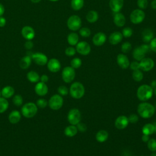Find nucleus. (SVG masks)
I'll list each match as a JSON object with an SVG mask.
<instances>
[{"label":"nucleus","instance_id":"f257e3e1","mask_svg":"<svg viewBox=\"0 0 156 156\" xmlns=\"http://www.w3.org/2000/svg\"><path fill=\"white\" fill-rule=\"evenodd\" d=\"M155 108L151 103L143 102L140 103L137 107L138 114L143 118H150L155 113Z\"/></svg>","mask_w":156,"mask_h":156},{"label":"nucleus","instance_id":"f03ea898","mask_svg":"<svg viewBox=\"0 0 156 156\" xmlns=\"http://www.w3.org/2000/svg\"><path fill=\"white\" fill-rule=\"evenodd\" d=\"M153 93L154 89L150 85L143 84L138 88L136 96L140 101L146 102L152 98Z\"/></svg>","mask_w":156,"mask_h":156},{"label":"nucleus","instance_id":"7ed1b4c3","mask_svg":"<svg viewBox=\"0 0 156 156\" xmlns=\"http://www.w3.org/2000/svg\"><path fill=\"white\" fill-rule=\"evenodd\" d=\"M69 91L72 98L78 99L83 96L85 94V88L80 82H75L70 86Z\"/></svg>","mask_w":156,"mask_h":156},{"label":"nucleus","instance_id":"20e7f679","mask_svg":"<svg viewBox=\"0 0 156 156\" xmlns=\"http://www.w3.org/2000/svg\"><path fill=\"white\" fill-rule=\"evenodd\" d=\"M21 114L27 118H33L38 112V107L34 102H27L21 107Z\"/></svg>","mask_w":156,"mask_h":156},{"label":"nucleus","instance_id":"39448f33","mask_svg":"<svg viewBox=\"0 0 156 156\" xmlns=\"http://www.w3.org/2000/svg\"><path fill=\"white\" fill-rule=\"evenodd\" d=\"M63 104V99L62 96L55 94L52 96L49 101L48 105L51 109L53 110H58L62 108Z\"/></svg>","mask_w":156,"mask_h":156},{"label":"nucleus","instance_id":"423d86ee","mask_svg":"<svg viewBox=\"0 0 156 156\" xmlns=\"http://www.w3.org/2000/svg\"><path fill=\"white\" fill-rule=\"evenodd\" d=\"M82 25L81 18L76 15L69 16L67 20V26L68 29L73 31H76L80 29Z\"/></svg>","mask_w":156,"mask_h":156},{"label":"nucleus","instance_id":"0eeeda50","mask_svg":"<svg viewBox=\"0 0 156 156\" xmlns=\"http://www.w3.org/2000/svg\"><path fill=\"white\" fill-rule=\"evenodd\" d=\"M67 119L70 124L76 126L79 122H80V119H81L80 112L77 108H76L71 109L68 112Z\"/></svg>","mask_w":156,"mask_h":156},{"label":"nucleus","instance_id":"6e6552de","mask_svg":"<svg viewBox=\"0 0 156 156\" xmlns=\"http://www.w3.org/2000/svg\"><path fill=\"white\" fill-rule=\"evenodd\" d=\"M75 76L74 69L71 66L65 67L62 71V78L65 83H71L74 79Z\"/></svg>","mask_w":156,"mask_h":156},{"label":"nucleus","instance_id":"1a4fd4ad","mask_svg":"<svg viewBox=\"0 0 156 156\" xmlns=\"http://www.w3.org/2000/svg\"><path fill=\"white\" fill-rule=\"evenodd\" d=\"M145 18V13L140 9L133 10L130 15V21L134 24H138L143 21Z\"/></svg>","mask_w":156,"mask_h":156},{"label":"nucleus","instance_id":"9d476101","mask_svg":"<svg viewBox=\"0 0 156 156\" xmlns=\"http://www.w3.org/2000/svg\"><path fill=\"white\" fill-rule=\"evenodd\" d=\"M76 50L80 55H87L90 53L91 46L87 41H82L76 44Z\"/></svg>","mask_w":156,"mask_h":156},{"label":"nucleus","instance_id":"9b49d317","mask_svg":"<svg viewBox=\"0 0 156 156\" xmlns=\"http://www.w3.org/2000/svg\"><path fill=\"white\" fill-rule=\"evenodd\" d=\"M154 67V60L148 57L143 58L140 61V69H141L145 72L149 71Z\"/></svg>","mask_w":156,"mask_h":156},{"label":"nucleus","instance_id":"f8f14e48","mask_svg":"<svg viewBox=\"0 0 156 156\" xmlns=\"http://www.w3.org/2000/svg\"><path fill=\"white\" fill-rule=\"evenodd\" d=\"M32 60L38 65L44 66L47 64L48 59L47 56L41 52H36L32 55Z\"/></svg>","mask_w":156,"mask_h":156},{"label":"nucleus","instance_id":"ddd939ff","mask_svg":"<svg viewBox=\"0 0 156 156\" xmlns=\"http://www.w3.org/2000/svg\"><path fill=\"white\" fill-rule=\"evenodd\" d=\"M47 67L49 71L52 73H57L60 70L61 64L58 60L55 58H51L47 63Z\"/></svg>","mask_w":156,"mask_h":156},{"label":"nucleus","instance_id":"4468645a","mask_svg":"<svg viewBox=\"0 0 156 156\" xmlns=\"http://www.w3.org/2000/svg\"><path fill=\"white\" fill-rule=\"evenodd\" d=\"M35 93L40 96H45L48 92V87L46 83L38 82L37 83L34 87Z\"/></svg>","mask_w":156,"mask_h":156},{"label":"nucleus","instance_id":"2eb2a0df","mask_svg":"<svg viewBox=\"0 0 156 156\" xmlns=\"http://www.w3.org/2000/svg\"><path fill=\"white\" fill-rule=\"evenodd\" d=\"M128 118L124 115L118 116L115 121V126L119 130L124 129L129 124Z\"/></svg>","mask_w":156,"mask_h":156},{"label":"nucleus","instance_id":"dca6fc26","mask_svg":"<svg viewBox=\"0 0 156 156\" xmlns=\"http://www.w3.org/2000/svg\"><path fill=\"white\" fill-rule=\"evenodd\" d=\"M107 40L106 35L101 32L96 33L92 38L93 43L97 46H100L103 45Z\"/></svg>","mask_w":156,"mask_h":156},{"label":"nucleus","instance_id":"f3484780","mask_svg":"<svg viewBox=\"0 0 156 156\" xmlns=\"http://www.w3.org/2000/svg\"><path fill=\"white\" fill-rule=\"evenodd\" d=\"M116 61L119 66L122 69H127L130 65V62L128 57L123 54H119L117 55Z\"/></svg>","mask_w":156,"mask_h":156},{"label":"nucleus","instance_id":"a211bd4d","mask_svg":"<svg viewBox=\"0 0 156 156\" xmlns=\"http://www.w3.org/2000/svg\"><path fill=\"white\" fill-rule=\"evenodd\" d=\"M21 34L27 40H31L35 37V31L32 27L26 26L23 27L21 30Z\"/></svg>","mask_w":156,"mask_h":156},{"label":"nucleus","instance_id":"6ab92c4d","mask_svg":"<svg viewBox=\"0 0 156 156\" xmlns=\"http://www.w3.org/2000/svg\"><path fill=\"white\" fill-rule=\"evenodd\" d=\"M124 5V0H110L109 7L115 13L119 12Z\"/></svg>","mask_w":156,"mask_h":156},{"label":"nucleus","instance_id":"aec40b11","mask_svg":"<svg viewBox=\"0 0 156 156\" xmlns=\"http://www.w3.org/2000/svg\"><path fill=\"white\" fill-rule=\"evenodd\" d=\"M122 37L123 36L120 32H114L110 35L108 41L111 44L116 45L122 41Z\"/></svg>","mask_w":156,"mask_h":156},{"label":"nucleus","instance_id":"412c9836","mask_svg":"<svg viewBox=\"0 0 156 156\" xmlns=\"http://www.w3.org/2000/svg\"><path fill=\"white\" fill-rule=\"evenodd\" d=\"M113 22L118 27H122L126 23V18L124 15L120 13L117 12L113 16Z\"/></svg>","mask_w":156,"mask_h":156},{"label":"nucleus","instance_id":"4be33fe9","mask_svg":"<svg viewBox=\"0 0 156 156\" xmlns=\"http://www.w3.org/2000/svg\"><path fill=\"white\" fill-rule=\"evenodd\" d=\"M21 115L19 111L13 110L9 115L8 119L11 124H15L20 122L21 119Z\"/></svg>","mask_w":156,"mask_h":156},{"label":"nucleus","instance_id":"5701e85b","mask_svg":"<svg viewBox=\"0 0 156 156\" xmlns=\"http://www.w3.org/2000/svg\"><path fill=\"white\" fill-rule=\"evenodd\" d=\"M14 93L15 89L9 85L4 87L1 90V96L5 99H8L12 97L14 95Z\"/></svg>","mask_w":156,"mask_h":156},{"label":"nucleus","instance_id":"b1692460","mask_svg":"<svg viewBox=\"0 0 156 156\" xmlns=\"http://www.w3.org/2000/svg\"><path fill=\"white\" fill-rule=\"evenodd\" d=\"M32 63V58L29 55L24 56L20 61L19 65L21 69H27L31 65Z\"/></svg>","mask_w":156,"mask_h":156},{"label":"nucleus","instance_id":"393cba45","mask_svg":"<svg viewBox=\"0 0 156 156\" xmlns=\"http://www.w3.org/2000/svg\"><path fill=\"white\" fill-rule=\"evenodd\" d=\"M78 130L76 126L74 125H69L67 126L64 130V133L66 136L73 137L75 136L77 133Z\"/></svg>","mask_w":156,"mask_h":156},{"label":"nucleus","instance_id":"a878e982","mask_svg":"<svg viewBox=\"0 0 156 156\" xmlns=\"http://www.w3.org/2000/svg\"><path fill=\"white\" fill-rule=\"evenodd\" d=\"M145 54H146L140 46L136 47L132 52V56L136 61H141L143 58H144Z\"/></svg>","mask_w":156,"mask_h":156},{"label":"nucleus","instance_id":"bb28decb","mask_svg":"<svg viewBox=\"0 0 156 156\" xmlns=\"http://www.w3.org/2000/svg\"><path fill=\"white\" fill-rule=\"evenodd\" d=\"M96 140L99 143L105 142L108 138V133L105 130H101L96 134Z\"/></svg>","mask_w":156,"mask_h":156},{"label":"nucleus","instance_id":"cd10ccee","mask_svg":"<svg viewBox=\"0 0 156 156\" xmlns=\"http://www.w3.org/2000/svg\"><path fill=\"white\" fill-rule=\"evenodd\" d=\"M154 38L153 32L149 29H146L142 32V40L144 43L150 42Z\"/></svg>","mask_w":156,"mask_h":156},{"label":"nucleus","instance_id":"c85d7f7f","mask_svg":"<svg viewBox=\"0 0 156 156\" xmlns=\"http://www.w3.org/2000/svg\"><path fill=\"white\" fill-rule=\"evenodd\" d=\"M98 18V13L95 10H90L86 15V20L90 23H93L97 21Z\"/></svg>","mask_w":156,"mask_h":156},{"label":"nucleus","instance_id":"c756f323","mask_svg":"<svg viewBox=\"0 0 156 156\" xmlns=\"http://www.w3.org/2000/svg\"><path fill=\"white\" fill-rule=\"evenodd\" d=\"M40 76L39 74L34 71H30L27 74V80L32 83H37L40 80Z\"/></svg>","mask_w":156,"mask_h":156},{"label":"nucleus","instance_id":"7c9ffc66","mask_svg":"<svg viewBox=\"0 0 156 156\" xmlns=\"http://www.w3.org/2000/svg\"><path fill=\"white\" fill-rule=\"evenodd\" d=\"M155 132V128L153 124L147 123L142 127V133L144 135H151Z\"/></svg>","mask_w":156,"mask_h":156},{"label":"nucleus","instance_id":"2f4dec72","mask_svg":"<svg viewBox=\"0 0 156 156\" xmlns=\"http://www.w3.org/2000/svg\"><path fill=\"white\" fill-rule=\"evenodd\" d=\"M67 41L71 46H76L79 42V36L76 33H70L67 37Z\"/></svg>","mask_w":156,"mask_h":156},{"label":"nucleus","instance_id":"473e14b6","mask_svg":"<svg viewBox=\"0 0 156 156\" xmlns=\"http://www.w3.org/2000/svg\"><path fill=\"white\" fill-rule=\"evenodd\" d=\"M84 4V0H71V6L74 10L77 11L80 10Z\"/></svg>","mask_w":156,"mask_h":156},{"label":"nucleus","instance_id":"72a5a7b5","mask_svg":"<svg viewBox=\"0 0 156 156\" xmlns=\"http://www.w3.org/2000/svg\"><path fill=\"white\" fill-rule=\"evenodd\" d=\"M9 107V102L7 99L0 97V113L5 112Z\"/></svg>","mask_w":156,"mask_h":156},{"label":"nucleus","instance_id":"f704fd0d","mask_svg":"<svg viewBox=\"0 0 156 156\" xmlns=\"http://www.w3.org/2000/svg\"><path fill=\"white\" fill-rule=\"evenodd\" d=\"M132 78L136 82H140L143 79V74L140 69L134 70L132 72Z\"/></svg>","mask_w":156,"mask_h":156},{"label":"nucleus","instance_id":"c9c22d12","mask_svg":"<svg viewBox=\"0 0 156 156\" xmlns=\"http://www.w3.org/2000/svg\"><path fill=\"white\" fill-rule=\"evenodd\" d=\"M12 102L14 105L17 107H20L23 104V97L20 94H16L13 96L12 99Z\"/></svg>","mask_w":156,"mask_h":156},{"label":"nucleus","instance_id":"e433bc0d","mask_svg":"<svg viewBox=\"0 0 156 156\" xmlns=\"http://www.w3.org/2000/svg\"><path fill=\"white\" fill-rule=\"evenodd\" d=\"M70 65H71V66L72 68H73L74 69L79 68L82 65V60L80 58H79L78 57L74 58L71 60V61L70 62Z\"/></svg>","mask_w":156,"mask_h":156},{"label":"nucleus","instance_id":"4c0bfd02","mask_svg":"<svg viewBox=\"0 0 156 156\" xmlns=\"http://www.w3.org/2000/svg\"><path fill=\"white\" fill-rule=\"evenodd\" d=\"M147 146L151 152H156V140L154 138L149 139L147 142Z\"/></svg>","mask_w":156,"mask_h":156},{"label":"nucleus","instance_id":"58836bf2","mask_svg":"<svg viewBox=\"0 0 156 156\" xmlns=\"http://www.w3.org/2000/svg\"><path fill=\"white\" fill-rule=\"evenodd\" d=\"M79 34L82 37H88L91 35V30L88 27H82L79 29Z\"/></svg>","mask_w":156,"mask_h":156},{"label":"nucleus","instance_id":"ea45409f","mask_svg":"<svg viewBox=\"0 0 156 156\" xmlns=\"http://www.w3.org/2000/svg\"><path fill=\"white\" fill-rule=\"evenodd\" d=\"M132 49V45L128 41H126L123 43L121 45V51L123 53H128Z\"/></svg>","mask_w":156,"mask_h":156},{"label":"nucleus","instance_id":"a19ab883","mask_svg":"<svg viewBox=\"0 0 156 156\" xmlns=\"http://www.w3.org/2000/svg\"><path fill=\"white\" fill-rule=\"evenodd\" d=\"M57 91L58 93V94L60 96H66L68 94L69 90L68 88L65 85H60L57 88Z\"/></svg>","mask_w":156,"mask_h":156},{"label":"nucleus","instance_id":"79ce46f5","mask_svg":"<svg viewBox=\"0 0 156 156\" xmlns=\"http://www.w3.org/2000/svg\"><path fill=\"white\" fill-rule=\"evenodd\" d=\"M36 105L39 108H44L48 105V102L46 101V99H43V98H41V99H39L37 101Z\"/></svg>","mask_w":156,"mask_h":156},{"label":"nucleus","instance_id":"37998d69","mask_svg":"<svg viewBox=\"0 0 156 156\" xmlns=\"http://www.w3.org/2000/svg\"><path fill=\"white\" fill-rule=\"evenodd\" d=\"M132 34H133V30L130 27H124L122 29V35L123 37H124L126 38L130 37L132 35Z\"/></svg>","mask_w":156,"mask_h":156},{"label":"nucleus","instance_id":"c03bdc74","mask_svg":"<svg viewBox=\"0 0 156 156\" xmlns=\"http://www.w3.org/2000/svg\"><path fill=\"white\" fill-rule=\"evenodd\" d=\"M148 5L147 0H137V5L140 9H145Z\"/></svg>","mask_w":156,"mask_h":156},{"label":"nucleus","instance_id":"a18cd8bd","mask_svg":"<svg viewBox=\"0 0 156 156\" xmlns=\"http://www.w3.org/2000/svg\"><path fill=\"white\" fill-rule=\"evenodd\" d=\"M76 49L73 47H71V46L67 48L65 51V54L68 56H69V57L74 55L75 54H76Z\"/></svg>","mask_w":156,"mask_h":156},{"label":"nucleus","instance_id":"49530a36","mask_svg":"<svg viewBox=\"0 0 156 156\" xmlns=\"http://www.w3.org/2000/svg\"><path fill=\"white\" fill-rule=\"evenodd\" d=\"M128 120H129V122L130 123H132V124L136 123L138 121V116L136 114H131L128 117Z\"/></svg>","mask_w":156,"mask_h":156},{"label":"nucleus","instance_id":"de8ad7c7","mask_svg":"<svg viewBox=\"0 0 156 156\" xmlns=\"http://www.w3.org/2000/svg\"><path fill=\"white\" fill-rule=\"evenodd\" d=\"M76 127L77 128V130L79 132H84L87 130V126L85 125V124L84 123H82V122H79L77 125H76Z\"/></svg>","mask_w":156,"mask_h":156},{"label":"nucleus","instance_id":"09e8293b","mask_svg":"<svg viewBox=\"0 0 156 156\" xmlns=\"http://www.w3.org/2000/svg\"><path fill=\"white\" fill-rule=\"evenodd\" d=\"M130 69H132L133 71L136 70V69H140V62L137 61H133L131 63H130Z\"/></svg>","mask_w":156,"mask_h":156},{"label":"nucleus","instance_id":"8fccbe9b","mask_svg":"<svg viewBox=\"0 0 156 156\" xmlns=\"http://www.w3.org/2000/svg\"><path fill=\"white\" fill-rule=\"evenodd\" d=\"M149 47L151 51L156 52V38H152V40L150 41Z\"/></svg>","mask_w":156,"mask_h":156},{"label":"nucleus","instance_id":"3c124183","mask_svg":"<svg viewBox=\"0 0 156 156\" xmlns=\"http://www.w3.org/2000/svg\"><path fill=\"white\" fill-rule=\"evenodd\" d=\"M140 47L141 48V49L143 51V52L146 54L148 52H149L151 51V49H150V47L148 44H143L141 46H140Z\"/></svg>","mask_w":156,"mask_h":156},{"label":"nucleus","instance_id":"603ef678","mask_svg":"<svg viewBox=\"0 0 156 156\" xmlns=\"http://www.w3.org/2000/svg\"><path fill=\"white\" fill-rule=\"evenodd\" d=\"M33 46H34V44L31 40H27V41H26L24 44V47L27 49H30L33 48Z\"/></svg>","mask_w":156,"mask_h":156},{"label":"nucleus","instance_id":"864d4df0","mask_svg":"<svg viewBox=\"0 0 156 156\" xmlns=\"http://www.w3.org/2000/svg\"><path fill=\"white\" fill-rule=\"evenodd\" d=\"M40 80L41 82H42L46 83V82L49 80V77H48V76L46 74H43V75L40 77Z\"/></svg>","mask_w":156,"mask_h":156},{"label":"nucleus","instance_id":"5fc2aeb1","mask_svg":"<svg viewBox=\"0 0 156 156\" xmlns=\"http://www.w3.org/2000/svg\"><path fill=\"white\" fill-rule=\"evenodd\" d=\"M6 24V20L5 18H4L3 16H0V27H2L4 26H5Z\"/></svg>","mask_w":156,"mask_h":156},{"label":"nucleus","instance_id":"6e6d98bb","mask_svg":"<svg viewBox=\"0 0 156 156\" xmlns=\"http://www.w3.org/2000/svg\"><path fill=\"white\" fill-rule=\"evenodd\" d=\"M150 138H149V135H142V137H141V140H142V141H143V142H147L148 141H149V140Z\"/></svg>","mask_w":156,"mask_h":156},{"label":"nucleus","instance_id":"4d7b16f0","mask_svg":"<svg viewBox=\"0 0 156 156\" xmlns=\"http://www.w3.org/2000/svg\"><path fill=\"white\" fill-rule=\"evenodd\" d=\"M5 12V8L4 5L0 3V16H2V15Z\"/></svg>","mask_w":156,"mask_h":156},{"label":"nucleus","instance_id":"13d9d810","mask_svg":"<svg viewBox=\"0 0 156 156\" xmlns=\"http://www.w3.org/2000/svg\"><path fill=\"white\" fill-rule=\"evenodd\" d=\"M151 8H152V9L156 10V0H153V1L151 2Z\"/></svg>","mask_w":156,"mask_h":156},{"label":"nucleus","instance_id":"bf43d9fd","mask_svg":"<svg viewBox=\"0 0 156 156\" xmlns=\"http://www.w3.org/2000/svg\"><path fill=\"white\" fill-rule=\"evenodd\" d=\"M150 86L154 89V88H156V80H153L151 83V85Z\"/></svg>","mask_w":156,"mask_h":156},{"label":"nucleus","instance_id":"052dcab7","mask_svg":"<svg viewBox=\"0 0 156 156\" xmlns=\"http://www.w3.org/2000/svg\"><path fill=\"white\" fill-rule=\"evenodd\" d=\"M41 0H30L31 2H32L33 3H38L39 2H40Z\"/></svg>","mask_w":156,"mask_h":156},{"label":"nucleus","instance_id":"680f3d73","mask_svg":"<svg viewBox=\"0 0 156 156\" xmlns=\"http://www.w3.org/2000/svg\"><path fill=\"white\" fill-rule=\"evenodd\" d=\"M151 156H156V152H153V153H152V154L151 155Z\"/></svg>","mask_w":156,"mask_h":156},{"label":"nucleus","instance_id":"e2e57ef3","mask_svg":"<svg viewBox=\"0 0 156 156\" xmlns=\"http://www.w3.org/2000/svg\"><path fill=\"white\" fill-rule=\"evenodd\" d=\"M154 124V128H155V132H156V122L154 124Z\"/></svg>","mask_w":156,"mask_h":156},{"label":"nucleus","instance_id":"0e129e2a","mask_svg":"<svg viewBox=\"0 0 156 156\" xmlns=\"http://www.w3.org/2000/svg\"><path fill=\"white\" fill-rule=\"evenodd\" d=\"M154 94L156 96V88H154Z\"/></svg>","mask_w":156,"mask_h":156},{"label":"nucleus","instance_id":"69168bd1","mask_svg":"<svg viewBox=\"0 0 156 156\" xmlns=\"http://www.w3.org/2000/svg\"><path fill=\"white\" fill-rule=\"evenodd\" d=\"M50 1H52V2H56V1H58L59 0H49Z\"/></svg>","mask_w":156,"mask_h":156},{"label":"nucleus","instance_id":"338daca9","mask_svg":"<svg viewBox=\"0 0 156 156\" xmlns=\"http://www.w3.org/2000/svg\"><path fill=\"white\" fill-rule=\"evenodd\" d=\"M0 97H1V90H0Z\"/></svg>","mask_w":156,"mask_h":156},{"label":"nucleus","instance_id":"774afa93","mask_svg":"<svg viewBox=\"0 0 156 156\" xmlns=\"http://www.w3.org/2000/svg\"><path fill=\"white\" fill-rule=\"evenodd\" d=\"M154 107H155V110H156V103H155V106H154Z\"/></svg>","mask_w":156,"mask_h":156}]
</instances>
